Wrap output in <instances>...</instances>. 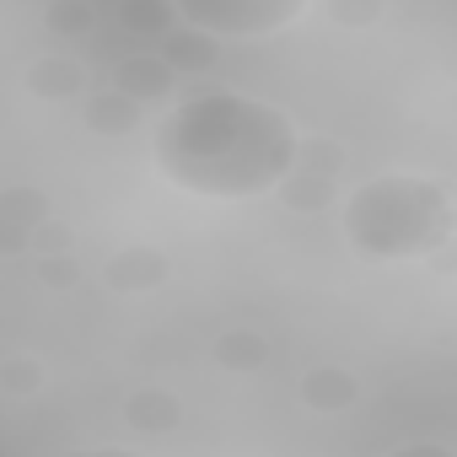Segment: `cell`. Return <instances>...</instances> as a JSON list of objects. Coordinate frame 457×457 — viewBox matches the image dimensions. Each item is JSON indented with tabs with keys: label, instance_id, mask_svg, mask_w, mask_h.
Instances as JSON below:
<instances>
[{
	"label": "cell",
	"instance_id": "cell-1",
	"mask_svg": "<svg viewBox=\"0 0 457 457\" xmlns=\"http://www.w3.org/2000/svg\"><path fill=\"white\" fill-rule=\"evenodd\" d=\"M156 172L199 199H259L280 194L296 172L302 135L296 124L248 92H199L172 103L151 135Z\"/></svg>",
	"mask_w": 457,
	"mask_h": 457
},
{
	"label": "cell",
	"instance_id": "cell-2",
	"mask_svg": "<svg viewBox=\"0 0 457 457\" xmlns=\"http://www.w3.org/2000/svg\"><path fill=\"white\" fill-rule=\"evenodd\" d=\"M339 226L361 259H430L446 237H457V210L446 188L420 172H377L345 194Z\"/></svg>",
	"mask_w": 457,
	"mask_h": 457
},
{
	"label": "cell",
	"instance_id": "cell-3",
	"mask_svg": "<svg viewBox=\"0 0 457 457\" xmlns=\"http://www.w3.org/2000/svg\"><path fill=\"white\" fill-rule=\"evenodd\" d=\"M178 17L210 38H270L307 17V0H178Z\"/></svg>",
	"mask_w": 457,
	"mask_h": 457
},
{
	"label": "cell",
	"instance_id": "cell-4",
	"mask_svg": "<svg viewBox=\"0 0 457 457\" xmlns=\"http://www.w3.org/2000/svg\"><path fill=\"white\" fill-rule=\"evenodd\" d=\"M44 220H54L44 188H22V183L0 188V253H22V248H33V232H38Z\"/></svg>",
	"mask_w": 457,
	"mask_h": 457
},
{
	"label": "cell",
	"instance_id": "cell-5",
	"mask_svg": "<svg viewBox=\"0 0 457 457\" xmlns=\"http://www.w3.org/2000/svg\"><path fill=\"white\" fill-rule=\"evenodd\" d=\"M167 275H172L167 253H162V248H145V243H129V248H119V253L103 264V280H108V291H119V296L162 291Z\"/></svg>",
	"mask_w": 457,
	"mask_h": 457
},
{
	"label": "cell",
	"instance_id": "cell-6",
	"mask_svg": "<svg viewBox=\"0 0 457 457\" xmlns=\"http://www.w3.org/2000/svg\"><path fill=\"white\" fill-rule=\"evenodd\" d=\"M22 87H28L38 103L92 97V92H87V87H92V76H87V65H81L76 54H44V60H33V65H28V76H22Z\"/></svg>",
	"mask_w": 457,
	"mask_h": 457
},
{
	"label": "cell",
	"instance_id": "cell-7",
	"mask_svg": "<svg viewBox=\"0 0 457 457\" xmlns=\"http://www.w3.org/2000/svg\"><path fill=\"white\" fill-rule=\"evenodd\" d=\"M113 87L145 108V103H162V97H172V87H178V71H172L162 54H129V60H119V65H113Z\"/></svg>",
	"mask_w": 457,
	"mask_h": 457
},
{
	"label": "cell",
	"instance_id": "cell-8",
	"mask_svg": "<svg viewBox=\"0 0 457 457\" xmlns=\"http://www.w3.org/2000/svg\"><path fill=\"white\" fill-rule=\"evenodd\" d=\"M302 403L318 414H345L361 403V377L345 366H312V371H302Z\"/></svg>",
	"mask_w": 457,
	"mask_h": 457
},
{
	"label": "cell",
	"instance_id": "cell-9",
	"mask_svg": "<svg viewBox=\"0 0 457 457\" xmlns=\"http://www.w3.org/2000/svg\"><path fill=\"white\" fill-rule=\"evenodd\" d=\"M178 420H183V403L167 387H135L124 398V425L140 436H167V430H178Z\"/></svg>",
	"mask_w": 457,
	"mask_h": 457
},
{
	"label": "cell",
	"instance_id": "cell-10",
	"mask_svg": "<svg viewBox=\"0 0 457 457\" xmlns=\"http://www.w3.org/2000/svg\"><path fill=\"white\" fill-rule=\"evenodd\" d=\"M210 355H215V366H220V371H232V377H253V371H264V366H270V339H264L259 328H226V334H215Z\"/></svg>",
	"mask_w": 457,
	"mask_h": 457
},
{
	"label": "cell",
	"instance_id": "cell-11",
	"mask_svg": "<svg viewBox=\"0 0 457 457\" xmlns=\"http://www.w3.org/2000/svg\"><path fill=\"white\" fill-rule=\"evenodd\" d=\"M81 119H87V129L92 135H129V129H140V103L135 97H124L119 87H97L87 103H81Z\"/></svg>",
	"mask_w": 457,
	"mask_h": 457
},
{
	"label": "cell",
	"instance_id": "cell-12",
	"mask_svg": "<svg viewBox=\"0 0 457 457\" xmlns=\"http://www.w3.org/2000/svg\"><path fill=\"white\" fill-rule=\"evenodd\" d=\"M119 28L135 33V38L167 44L183 28V17H178V0H119Z\"/></svg>",
	"mask_w": 457,
	"mask_h": 457
},
{
	"label": "cell",
	"instance_id": "cell-13",
	"mask_svg": "<svg viewBox=\"0 0 457 457\" xmlns=\"http://www.w3.org/2000/svg\"><path fill=\"white\" fill-rule=\"evenodd\" d=\"M162 60L178 71V76H210L215 60H220V38L199 33V28H178L167 44H162Z\"/></svg>",
	"mask_w": 457,
	"mask_h": 457
},
{
	"label": "cell",
	"instance_id": "cell-14",
	"mask_svg": "<svg viewBox=\"0 0 457 457\" xmlns=\"http://www.w3.org/2000/svg\"><path fill=\"white\" fill-rule=\"evenodd\" d=\"M334 199H339V178L312 172V167H302V162H296V172L280 183V204L296 210V215H318V210H328Z\"/></svg>",
	"mask_w": 457,
	"mask_h": 457
},
{
	"label": "cell",
	"instance_id": "cell-15",
	"mask_svg": "<svg viewBox=\"0 0 457 457\" xmlns=\"http://www.w3.org/2000/svg\"><path fill=\"white\" fill-rule=\"evenodd\" d=\"M92 28H97L92 0H49L44 6V33H54V38H87Z\"/></svg>",
	"mask_w": 457,
	"mask_h": 457
},
{
	"label": "cell",
	"instance_id": "cell-16",
	"mask_svg": "<svg viewBox=\"0 0 457 457\" xmlns=\"http://www.w3.org/2000/svg\"><path fill=\"white\" fill-rule=\"evenodd\" d=\"M38 387H44V361L38 355H22V350L0 355V393L6 398H28Z\"/></svg>",
	"mask_w": 457,
	"mask_h": 457
},
{
	"label": "cell",
	"instance_id": "cell-17",
	"mask_svg": "<svg viewBox=\"0 0 457 457\" xmlns=\"http://www.w3.org/2000/svg\"><path fill=\"white\" fill-rule=\"evenodd\" d=\"M302 167H312V172H328V178H339V167H345V145L339 140H328V135H302V156H296Z\"/></svg>",
	"mask_w": 457,
	"mask_h": 457
},
{
	"label": "cell",
	"instance_id": "cell-18",
	"mask_svg": "<svg viewBox=\"0 0 457 457\" xmlns=\"http://www.w3.org/2000/svg\"><path fill=\"white\" fill-rule=\"evenodd\" d=\"M323 12H328L334 28H377L387 6H382V0H328Z\"/></svg>",
	"mask_w": 457,
	"mask_h": 457
},
{
	"label": "cell",
	"instance_id": "cell-19",
	"mask_svg": "<svg viewBox=\"0 0 457 457\" xmlns=\"http://www.w3.org/2000/svg\"><path fill=\"white\" fill-rule=\"evenodd\" d=\"M71 243H76V232L65 220H44L33 232V259H71Z\"/></svg>",
	"mask_w": 457,
	"mask_h": 457
},
{
	"label": "cell",
	"instance_id": "cell-20",
	"mask_svg": "<svg viewBox=\"0 0 457 457\" xmlns=\"http://www.w3.org/2000/svg\"><path fill=\"white\" fill-rule=\"evenodd\" d=\"M33 275L44 291H76L81 286V264L76 259H33Z\"/></svg>",
	"mask_w": 457,
	"mask_h": 457
},
{
	"label": "cell",
	"instance_id": "cell-21",
	"mask_svg": "<svg viewBox=\"0 0 457 457\" xmlns=\"http://www.w3.org/2000/svg\"><path fill=\"white\" fill-rule=\"evenodd\" d=\"M377 457H457V452L441 446V441H409V446H393V452H377Z\"/></svg>",
	"mask_w": 457,
	"mask_h": 457
},
{
	"label": "cell",
	"instance_id": "cell-22",
	"mask_svg": "<svg viewBox=\"0 0 457 457\" xmlns=\"http://www.w3.org/2000/svg\"><path fill=\"white\" fill-rule=\"evenodd\" d=\"M425 264H430L436 275H457V237H446V243H441V248H436Z\"/></svg>",
	"mask_w": 457,
	"mask_h": 457
},
{
	"label": "cell",
	"instance_id": "cell-23",
	"mask_svg": "<svg viewBox=\"0 0 457 457\" xmlns=\"http://www.w3.org/2000/svg\"><path fill=\"white\" fill-rule=\"evenodd\" d=\"M71 457H145V452H129V446H81Z\"/></svg>",
	"mask_w": 457,
	"mask_h": 457
},
{
	"label": "cell",
	"instance_id": "cell-24",
	"mask_svg": "<svg viewBox=\"0 0 457 457\" xmlns=\"http://www.w3.org/2000/svg\"><path fill=\"white\" fill-rule=\"evenodd\" d=\"M323 457H334V452H323Z\"/></svg>",
	"mask_w": 457,
	"mask_h": 457
}]
</instances>
